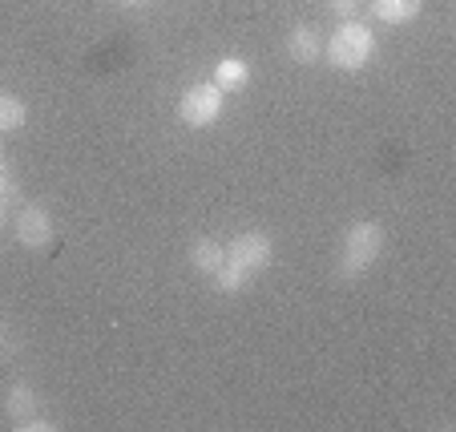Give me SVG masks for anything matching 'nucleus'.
<instances>
[{
    "label": "nucleus",
    "instance_id": "1a4fd4ad",
    "mask_svg": "<svg viewBox=\"0 0 456 432\" xmlns=\"http://www.w3.org/2000/svg\"><path fill=\"white\" fill-rule=\"evenodd\" d=\"M37 408H41V400H37V388L33 384H12L9 388V400H4V412H9L12 424L28 420V416H37Z\"/></svg>",
    "mask_w": 456,
    "mask_h": 432
},
{
    "label": "nucleus",
    "instance_id": "dca6fc26",
    "mask_svg": "<svg viewBox=\"0 0 456 432\" xmlns=\"http://www.w3.org/2000/svg\"><path fill=\"white\" fill-rule=\"evenodd\" d=\"M4 207H9V202H4V199H0V226H4Z\"/></svg>",
    "mask_w": 456,
    "mask_h": 432
},
{
    "label": "nucleus",
    "instance_id": "9d476101",
    "mask_svg": "<svg viewBox=\"0 0 456 432\" xmlns=\"http://www.w3.org/2000/svg\"><path fill=\"white\" fill-rule=\"evenodd\" d=\"M190 263H194V271H202V275H215V271L226 263V247L215 239H199L190 247Z\"/></svg>",
    "mask_w": 456,
    "mask_h": 432
},
{
    "label": "nucleus",
    "instance_id": "f3484780",
    "mask_svg": "<svg viewBox=\"0 0 456 432\" xmlns=\"http://www.w3.org/2000/svg\"><path fill=\"white\" fill-rule=\"evenodd\" d=\"M126 4H142V0H126Z\"/></svg>",
    "mask_w": 456,
    "mask_h": 432
},
{
    "label": "nucleus",
    "instance_id": "ddd939ff",
    "mask_svg": "<svg viewBox=\"0 0 456 432\" xmlns=\"http://www.w3.org/2000/svg\"><path fill=\"white\" fill-rule=\"evenodd\" d=\"M0 199H4V202L17 199V174H12L9 158H0Z\"/></svg>",
    "mask_w": 456,
    "mask_h": 432
},
{
    "label": "nucleus",
    "instance_id": "39448f33",
    "mask_svg": "<svg viewBox=\"0 0 456 432\" xmlns=\"http://www.w3.org/2000/svg\"><path fill=\"white\" fill-rule=\"evenodd\" d=\"M12 231H17L20 247H28V251H41V247H49V239H53V215L45 207H37V202H28V207L17 210V218H12Z\"/></svg>",
    "mask_w": 456,
    "mask_h": 432
},
{
    "label": "nucleus",
    "instance_id": "f03ea898",
    "mask_svg": "<svg viewBox=\"0 0 456 432\" xmlns=\"http://www.w3.org/2000/svg\"><path fill=\"white\" fill-rule=\"evenodd\" d=\"M379 251H384V226L371 223V218L352 223L344 234V251H339V275L360 279L363 271L379 259Z\"/></svg>",
    "mask_w": 456,
    "mask_h": 432
},
{
    "label": "nucleus",
    "instance_id": "7ed1b4c3",
    "mask_svg": "<svg viewBox=\"0 0 456 432\" xmlns=\"http://www.w3.org/2000/svg\"><path fill=\"white\" fill-rule=\"evenodd\" d=\"M226 110V94L215 86V81H207V86H190L186 94L178 97V118L182 126H190V130H207V126H215L218 118H223Z\"/></svg>",
    "mask_w": 456,
    "mask_h": 432
},
{
    "label": "nucleus",
    "instance_id": "423d86ee",
    "mask_svg": "<svg viewBox=\"0 0 456 432\" xmlns=\"http://www.w3.org/2000/svg\"><path fill=\"white\" fill-rule=\"evenodd\" d=\"M287 53H291L295 65H319V61H323V37H319V29L295 25L291 41H287Z\"/></svg>",
    "mask_w": 456,
    "mask_h": 432
},
{
    "label": "nucleus",
    "instance_id": "f8f14e48",
    "mask_svg": "<svg viewBox=\"0 0 456 432\" xmlns=\"http://www.w3.org/2000/svg\"><path fill=\"white\" fill-rule=\"evenodd\" d=\"M210 279H215V287H218L223 295H242V291H247V283H250L255 275H250V271H242V267H234V263H223V267H218Z\"/></svg>",
    "mask_w": 456,
    "mask_h": 432
},
{
    "label": "nucleus",
    "instance_id": "9b49d317",
    "mask_svg": "<svg viewBox=\"0 0 456 432\" xmlns=\"http://www.w3.org/2000/svg\"><path fill=\"white\" fill-rule=\"evenodd\" d=\"M25 121H28V105L17 94H0V134L25 130Z\"/></svg>",
    "mask_w": 456,
    "mask_h": 432
},
{
    "label": "nucleus",
    "instance_id": "0eeeda50",
    "mask_svg": "<svg viewBox=\"0 0 456 432\" xmlns=\"http://www.w3.org/2000/svg\"><path fill=\"white\" fill-rule=\"evenodd\" d=\"M368 9L379 25H412L424 12V0H368Z\"/></svg>",
    "mask_w": 456,
    "mask_h": 432
},
{
    "label": "nucleus",
    "instance_id": "f257e3e1",
    "mask_svg": "<svg viewBox=\"0 0 456 432\" xmlns=\"http://www.w3.org/2000/svg\"><path fill=\"white\" fill-rule=\"evenodd\" d=\"M323 53H328L331 69L339 73H360L368 69V61L376 57V33L360 20H339V29L323 41Z\"/></svg>",
    "mask_w": 456,
    "mask_h": 432
},
{
    "label": "nucleus",
    "instance_id": "2eb2a0df",
    "mask_svg": "<svg viewBox=\"0 0 456 432\" xmlns=\"http://www.w3.org/2000/svg\"><path fill=\"white\" fill-rule=\"evenodd\" d=\"M17 428H20V432H53L57 424H53V420H41V416H28V420H20Z\"/></svg>",
    "mask_w": 456,
    "mask_h": 432
},
{
    "label": "nucleus",
    "instance_id": "6e6552de",
    "mask_svg": "<svg viewBox=\"0 0 456 432\" xmlns=\"http://www.w3.org/2000/svg\"><path fill=\"white\" fill-rule=\"evenodd\" d=\"M215 86L223 94H239V89L250 86V65L242 57H223L215 65Z\"/></svg>",
    "mask_w": 456,
    "mask_h": 432
},
{
    "label": "nucleus",
    "instance_id": "4468645a",
    "mask_svg": "<svg viewBox=\"0 0 456 432\" xmlns=\"http://www.w3.org/2000/svg\"><path fill=\"white\" fill-rule=\"evenodd\" d=\"M328 9L336 12L339 20H355L360 17V0H328Z\"/></svg>",
    "mask_w": 456,
    "mask_h": 432
},
{
    "label": "nucleus",
    "instance_id": "20e7f679",
    "mask_svg": "<svg viewBox=\"0 0 456 432\" xmlns=\"http://www.w3.org/2000/svg\"><path fill=\"white\" fill-rule=\"evenodd\" d=\"M271 259H275V242H271L263 231H242V234H234L231 247H226V263L250 271V275L267 271Z\"/></svg>",
    "mask_w": 456,
    "mask_h": 432
}]
</instances>
